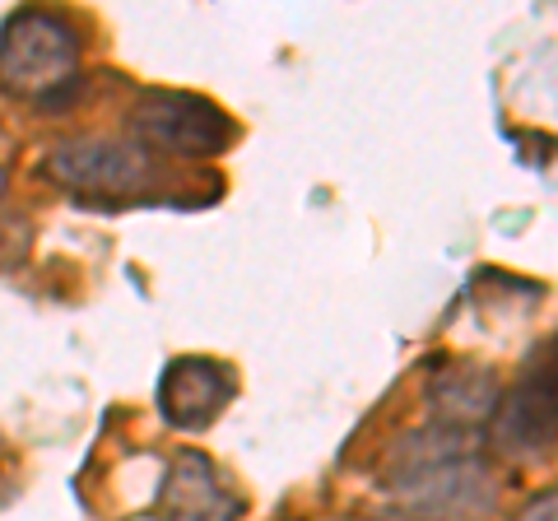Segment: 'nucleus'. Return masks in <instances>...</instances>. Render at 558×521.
I'll return each instance as SVG.
<instances>
[{
	"label": "nucleus",
	"mask_w": 558,
	"mask_h": 521,
	"mask_svg": "<svg viewBox=\"0 0 558 521\" xmlns=\"http://www.w3.org/2000/svg\"><path fill=\"white\" fill-rule=\"evenodd\" d=\"M387 494L414 521H484L498 508V480L470 451L465 428L428 424L405 433L387 457Z\"/></svg>",
	"instance_id": "nucleus-1"
},
{
	"label": "nucleus",
	"mask_w": 558,
	"mask_h": 521,
	"mask_svg": "<svg viewBox=\"0 0 558 521\" xmlns=\"http://www.w3.org/2000/svg\"><path fill=\"white\" fill-rule=\"evenodd\" d=\"M47 178L75 191H98V196H126V191L149 186L154 168L140 145L121 141H61L47 154Z\"/></svg>",
	"instance_id": "nucleus-5"
},
{
	"label": "nucleus",
	"mask_w": 558,
	"mask_h": 521,
	"mask_svg": "<svg viewBox=\"0 0 558 521\" xmlns=\"http://www.w3.org/2000/svg\"><path fill=\"white\" fill-rule=\"evenodd\" d=\"M238 396L233 368L219 359H172L159 381V410L172 428H205L219 420V410Z\"/></svg>",
	"instance_id": "nucleus-6"
},
{
	"label": "nucleus",
	"mask_w": 558,
	"mask_h": 521,
	"mask_svg": "<svg viewBox=\"0 0 558 521\" xmlns=\"http://www.w3.org/2000/svg\"><path fill=\"white\" fill-rule=\"evenodd\" d=\"M512 521H558V489H549V494L531 498L526 508H521Z\"/></svg>",
	"instance_id": "nucleus-9"
},
{
	"label": "nucleus",
	"mask_w": 558,
	"mask_h": 521,
	"mask_svg": "<svg viewBox=\"0 0 558 521\" xmlns=\"http://www.w3.org/2000/svg\"><path fill=\"white\" fill-rule=\"evenodd\" d=\"M0 196H5V168H0Z\"/></svg>",
	"instance_id": "nucleus-10"
},
{
	"label": "nucleus",
	"mask_w": 558,
	"mask_h": 521,
	"mask_svg": "<svg viewBox=\"0 0 558 521\" xmlns=\"http://www.w3.org/2000/svg\"><path fill=\"white\" fill-rule=\"evenodd\" d=\"M498 377L480 368V363H442L428 381V405H433V424L447 428H475L484 420H494L498 405Z\"/></svg>",
	"instance_id": "nucleus-8"
},
{
	"label": "nucleus",
	"mask_w": 558,
	"mask_h": 521,
	"mask_svg": "<svg viewBox=\"0 0 558 521\" xmlns=\"http://www.w3.org/2000/svg\"><path fill=\"white\" fill-rule=\"evenodd\" d=\"M126 126L145 154L154 149V154H172V159H219L238 135V126L219 102L178 89L140 94L135 108L126 112Z\"/></svg>",
	"instance_id": "nucleus-3"
},
{
	"label": "nucleus",
	"mask_w": 558,
	"mask_h": 521,
	"mask_svg": "<svg viewBox=\"0 0 558 521\" xmlns=\"http://www.w3.org/2000/svg\"><path fill=\"white\" fill-rule=\"evenodd\" d=\"M242 498L229 494V484L219 480L215 461L201 451H182L168 465L163 494H159V521H238Z\"/></svg>",
	"instance_id": "nucleus-7"
},
{
	"label": "nucleus",
	"mask_w": 558,
	"mask_h": 521,
	"mask_svg": "<svg viewBox=\"0 0 558 521\" xmlns=\"http://www.w3.org/2000/svg\"><path fill=\"white\" fill-rule=\"evenodd\" d=\"M494 443L508 457H535L558 443V336L531 344L517 381L498 396Z\"/></svg>",
	"instance_id": "nucleus-4"
},
{
	"label": "nucleus",
	"mask_w": 558,
	"mask_h": 521,
	"mask_svg": "<svg viewBox=\"0 0 558 521\" xmlns=\"http://www.w3.org/2000/svg\"><path fill=\"white\" fill-rule=\"evenodd\" d=\"M80 71V33L65 14L14 10L0 24V89L20 98H51Z\"/></svg>",
	"instance_id": "nucleus-2"
}]
</instances>
